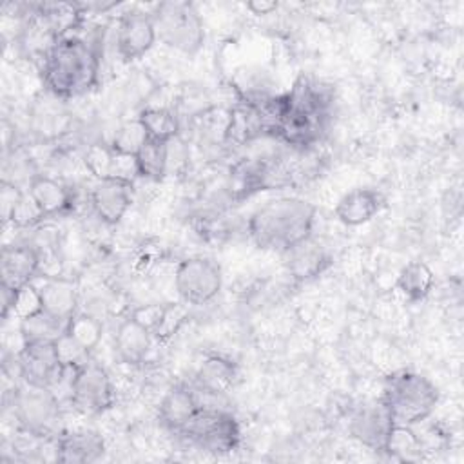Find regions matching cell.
Wrapping results in <instances>:
<instances>
[{
	"label": "cell",
	"instance_id": "1",
	"mask_svg": "<svg viewBox=\"0 0 464 464\" xmlns=\"http://www.w3.org/2000/svg\"><path fill=\"white\" fill-rule=\"evenodd\" d=\"M98 47L74 33L58 38L42 58V83L56 100L83 96L98 83Z\"/></svg>",
	"mask_w": 464,
	"mask_h": 464
},
{
	"label": "cell",
	"instance_id": "2",
	"mask_svg": "<svg viewBox=\"0 0 464 464\" xmlns=\"http://www.w3.org/2000/svg\"><path fill=\"white\" fill-rule=\"evenodd\" d=\"M315 216L317 208L310 201L283 196L257 207L246 221V232L256 246L283 254L312 237Z\"/></svg>",
	"mask_w": 464,
	"mask_h": 464
},
{
	"label": "cell",
	"instance_id": "3",
	"mask_svg": "<svg viewBox=\"0 0 464 464\" xmlns=\"http://www.w3.org/2000/svg\"><path fill=\"white\" fill-rule=\"evenodd\" d=\"M381 402L393 424L417 426L431 417L439 404V388L422 373L401 368L384 379Z\"/></svg>",
	"mask_w": 464,
	"mask_h": 464
},
{
	"label": "cell",
	"instance_id": "4",
	"mask_svg": "<svg viewBox=\"0 0 464 464\" xmlns=\"http://www.w3.org/2000/svg\"><path fill=\"white\" fill-rule=\"evenodd\" d=\"M158 40L170 49L194 54L205 42V25L190 2H160L152 9Z\"/></svg>",
	"mask_w": 464,
	"mask_h": 464
},
{
	"label": "cell",
	"instance_id": "5",
	"mask_svg": "<svg viewBox=\"0 0 464 464\" xmlns=\"http://www.w3.org/2000/svg\"><path fill=\"white\" fill-rule=\"evenodd\" d=\"M179 435L212 455H227L241 442V428L236 417L225 410L207 406L199 408Z\"/></svg>",
	"mask_w": 464,
	"mask_h": 464
},
{
	"label": "cell",
	"instance_id": "6",
	"mask_svg": "<svg viewBox=\"0 0 464 464\" xmlns=\"http://www.w3.org/2000/svg\"><path fill=\"white\" fill-rule=\"evenodd\" d=\"M69 401L83 415L107 411L114 402V386L107 370L94 359H87L69 372Z\"/></svg>",
	"mask_w": 464,
	"mask_h": 464
},
{
	"label": "cell",
	"instance_id": "7",
	"mask_svg": "<svg viewBox=\"0 0 464 464\" xmlns=\"http://www.w3.org/2000/svg\"><path fill=\"white\" fill-rule=\"evenodd\" d=\"M13 413L24 431L53 437L62 410L54 390L40 386H16L13 393Z\"/></svg>",
	"mask_w": 464,
	"mask_h": 464
},
{
	"label": "cell",
	"instance_id": "8",
	"mask_svg": "<svg viewBox=\"0 0 464 464\" xmlns=\"http://www.w3.org/2000/svg\"><path fill=\"white\" fill-rule=\"evenodd\" d=\"M223 276L219 265L203 256L187 257L178 263L174 272V288L187 304H207L221 290Z\"/></svg>",
	"mask_w": 464,
	"mask_h": 464
},
{
	"label": "cell",
	"instance_id": "9",
	"mask_svg": "<svg viewBox=\"0 0 464 464\" xmlns=\"http://www.w3.org/2000/svg\"><path fill=\"white\" fill-rule=\"evenodd\" d=\"M18 377L31 386L54 390L71 370H67L56 353V346L51 341L22 343L14 355Z\"/></svg>",
	"mask_w": 464,
	"mask_h": 464
},
{
	"label": "cell",
	"instance_id": "10",
	"mask_svg": "<svg viewBox=\"0 0 464 464\" xmlns=\"http://www.w3.org/2000/svg\"><path fill=\"white\" fill-rule=\"evenodd\" d=\"M158 34L150 13L130 11L116 25V51L123 62H134L152 49Z\"/></svg>",
	"mask_w": 464,
	"mask_h": 464
},
{
	"label": "cell",
	"instance_id": "11",
	"mask_svg": "<svg viewBox=\"0 0 464 464\" xmlns=\"http://www.w3.org/2000/svg\"><path fill=\"white\" fill-rule=\"evenodd\" d=\"M134 199V183L107 178L98 179L89 194V203L96 218L105 225H118Z\"/></svg>",
	"mask_w": 464,
	"mask_h": 464
},
{
	"label": "cell",
	"instance_id": "12",
	"mask_svg": "<svg viewBox=\"0 0 464 464\" xmlns=\"http://www.w3.org/2000/svg\"><path fill=\"white\" fill-rule=\"evenodd\" d=\"M392 426H393V420L388 410L384 408V404L381 402V399L362 402L352 411L348 420L350 435L362 446L375 451L384 450Z\"/></svg>",
	"mask_w": 464,
	"mask_h": 464
},
{
	"label": "cell",
	"instance_id": "13",
	"mask_svg": "<svg viewBox=\"0 0 464 464\" xmlns=\"http://www.w3.org/2000/svg\"><path fill=\"white\" fill-rule=\"evenodd\" d=\"M42 274V257L33 243H13L0 252V285L22 288Z\"/></svg>",
	"mask_w": 464,
	"mask_h": 464
},
{
	"label": "cell",
	"instance_id": "14",
	"mask_svg": "<svg viewBox=\"0 0 464 464\" xmlns=\"http://www.w3.org/2000/svg\"><path fill=\"white\" fill-rule=\"evenodd\" d=\"M105 451L100 431L92 428H76L56 435V460L65 464H89Z\"/></svg>",
	"mask_w": 464,
	"mask_h": 464
},
{
	"label": "cell",
	"instance_id": "15",
	"mask_svg": "<svg viewBox=\"0 0 464 464\" xmlns=\"http://www.w3.org/2000/svg\"><path fill=\"white\" fill-rule=\"evenodd\" d=\"M386 207V198L372 187H357L343 194L335 205V218L346 227H359L373 219Z\"/></svg>",
	"mask_w": 464,
	"mask_h": 464
},
{
	"label": "cell",
	"instance_id": "16",
	"mask_svg": "<svg viewBox=\"0 0 464 464\" xmlns=\"http://www.w3.org/2000/svg\"><path fill=\"white\" fill-rule=\"evenodd\" d=\"M34 285L40 292L45 312L63 321H69V317L76 314L78 290L71 277L58 274H40L34 279Z\"/></svg>",
	"mask_w": 464,
	"mask_h": 464
},
{
	"label": "cell",
	"instance_id": "17",
	"mask_svg": "<svg viewBox=\"0 0 464 464\" xmlns=\"http://www.w3.org/2000/svg\"><path fill=\"white\" fill-rule=\"evenodd\" d=\"M27 196L42 219L63 214L72 207L71 188L51 176L34 174L27 183Z\"/></svg>",
	"mask_w": 464,
	"mask_h": 464
},
{
	"label": "cell",
	"instance_id": "18",
	"mask_svg": "<svg viewBox=\"0 0 464 464\" xmlns=\"http://www.w3.org/2000/svg\"><path fill=\"white\" fill-rule=\"evenodd\" d=\"M283 257L286 272L297 283H306L319 277L332 263L330 254L312 237L283 252Z\"/></svg>",
	"mask_w": 464,
	"mask_h": 464
},
{
	"label": "cell",
	"instance_id": "19",
	"mask_svg": "<svg viewBox=\"0 0 464 464\" xmlns=\"http://www.w3.org/2000/svg\"><path fill=\"white\" fill-rule=\"evenodd\" d=\"M199 408L201 402L196 392H192L185 384H176L163 395L158 408V417L167 430L181 433L187 428V424L194 419V415L199 411Z\"/></svg>",
	"mask_w": 464,
	"mask_h": 464
},
{
	"label": "cell",
	"instance_id": "20",
	"mask_svg": "<svg viewBox=\"0 0 464 464\" xmlns=\"http://www.w3.org/2000/svg\"><path fill=\"white\" fill-rule=\"evenodd\" d=\"M152 339V334L129 315L116 328L114 353L125 364H140L149 355Z\"/></svg>",
	"mask_w": 464,
	"mask_h": 464
},
{
	"label": "cell",
	"instance_id": "21",
	"mask_svg": "<svg viewBox=\"0 0 464 464\" xmlns=\"http://www.w3.org/2000/svg\"><path fill=\"white\" fill-rule=\"evenodd\" d=\"M237 377L236 364L223 355H208L203 359L196 372V382L198 388L210 395H221L227 393Z\"/></svg>",
	"mask_w": 464,
	"mask_h": 464
},
{
	"label": "cell",
	"instance_id": "22",
	"mask_svg": "<svg viewBox=\"0 0 464 464\" xmlns=\"http://www.w3.org/2000/svg\"><path fill=\"white\" fill-rule=\"evenodd\" d=\"M136 118L143 125L149 140L169 143L179 136V118L169 107H145Z\"/></svg>",
	"mask_w": 464,
	"mask_h": 464
},
{
	"label": "cell",
	"instance_id": "23",
	"mask_svg": "<svg viewBox=\"0 0 464 464\" xmlns=\"http://www.w3.org/2000/svg\"><path fill=\"white\" fill-rule=\"evenodd\" d=\"M395 285L408 301H422L433 290L435 276L426 263L410 261L397 274Z\"/></svg>",
	"mask_w": 464,
	"mask_h": 464
},
{
	"label": "cell",
	"instance_id": "24",
	"mask_svg": "<svg viewBox=\"0 0 464 464\" xmlns=\"http://www.w3.org/2000/svg\"><path fill=\"white\" fill-rule=\"evenodd\" d=\"M382 453L395 460H420L424 457V446L420 442L419 433L415 431V426L393 424L388 433Z\"/></svg>",
	"mask_w": 464,
	"mask_h": 464
},
{
	"label": "cell",
	"instance_id": "25",
	"mask_svg": "<svg viewBox=\"0 0 464 464\" xmlns=\"http://www.w3.org/2000/svg\"><path fill=\"white\" fill-rule=\"evenodd\" d=\"M167 154H169V143L147 140L136 154L140 178L154 181V183L163 181L165 176L169 174Z\"/></svg>",
	"mask_w": 464,
	"mask_h": 464
},
{
	"label": "cell",
	"instance_id": "26",
	"mask_svg": "<svg viewBox=\"0 0 464 464\" xmlns=\"http://www.w3.org/2000/svg\"><path fill=\"white\" fill-rule=\"evenodd\" d=\"M67 321L42 310L36 315L22 319L18 324V334L22 343L31 341H51L54 343L65 332Z\"/></svg>",
	"mask_w": 464,
	"mask_h": 464
},
{
	"label": "cell",
	"instance_id": "27",
	"mask_svg": "<svg viewBox=\"0 0 464 464\" xmlns=\"http://www.w3.org/2000/svg\"><path fill=\"white\" fill-rule=\"evenodd\" d=\"M65 334L91 353L102 341L103 324L94 314L76 312L74 315L69 317Z\"/></svg>",
	"mask_w": 464,
	"mask_h": 464
},
{
	"label": "cell",
	"instance_id": "28",
	"mask_svg": "<svg viewBox=\"0 0 464 464\" xmlns=\"http://www.w3.org/2000/svg\"><path fill=\"white\" fill-rule=\"evenodd\" d=\"M147 140H149V138H147V132H145L143 125L140 123L138 118H134V120H129V121L121 123V125L114 130V134H112L109 145H111V149L116 150V152L136 156L138 150L143 147V143H145Z\"/></svg>",
	"mask_w": 464,
	"mask_h": 464
},
{
	"label": "cell",
	"instance_id": "29",
	"mask_svg": "<svg viewBox=\"0 0 464 464\" xmlns=\"http://www.w3.org/2000/svg\"><path fill=\"white\" fill-rule=\"evenodd\" d=\"M112 158H114V150L111 149L109 143H91L85 149L83 163H85V169L91 172V176L96 178L98 181V179L111 178Z\"/></svg>",
	"mask_w": 464,
	"mask_h": 464
},
{
	"label": "cell",
	"instance_id": "30",
	"mask_svg": "<svg viewBox=\"0 0 464 464\" xmlns=\"http://www.w3.org/2000/svg\"><path fill=\"white\" fill-rule=\"evenodd\" d=\"M44 310V304H42V297H40V292L33 283L22 286V288H16L14 290V303H13V315L22 321V319H27L31 315H36L38 312Z\"/></svg>",
	"mask_w": 464,
	"mask_h": 464
},
{
	"label": "cell",
	"instance_id": "31",
	"mask_svg": "<svg viewBox=\"0 0 464 464\" xmlns=\"http://www.w3.org/2000/svg\"><path fill=\"white\" fill-rule=\"evenodd\" d=\"M54 346H56V353H58L60 362L67 370L78 368L82 362H85L91 357V353L85 348H82L74 339H71L65 332L54 341Z\"/></svg>",
	"mask_w": 464,
	"mask_h": 464
},
{
	"label": "cell",
	"instance_id": "32",
	"mask_svg": "<svg viewBox=\"0 0 464 464\" xmlns=\"http://www.w3.org/2000/svg\"><path fill=\"white\" fill-rule=\"evenodd\" d=\"M167 306L169 303H149V304H141L138 308H134L130 312V317L134 321H138L141 326H145L152 337H156L158 330L163 324L165 314H167Z\"/></svg>",
	"mask_w": 464,
	"mask_h": 464
},
{
	"label": "cell",
	"instance_id": "33",
	"mask_svg": "<svg viewBox=\"0 0 464 464\" xmlns=\"http://www.w3.org/2000/svg\"><path fill=\"white\" fill-rule=\"evenodd\" d=\"M277 7H279V4L274 2V0H252V2H246V9L250 13H254V14H270Z\"/></svg>",
	"mask_w": 464,
	"mask_h": 464
},
{
	"label": "cell",
	"instance_id": "34",
	"mask_svg": "<svg viewBox=\"0 0 464 464\" xmlns=\"http://www.w3.org/2000/svg\"><path fill=\"white\" fill-rule=\"evenodd\" d=\"M2 294V319L5 321L9 314H13V303H14V288H9L5 285H0Z\"/></svg>",
	"mask_w": 464,
	"mask_h": 464
}]
</instances>
